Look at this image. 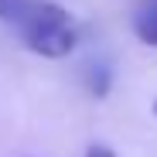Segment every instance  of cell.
<instances>
[{
  "label": "cell",
  "instance_id": "1",
  "mask_svg": "<svg viewBox=\"0 0 157 157\" xmlns=\"http://www.w3.org/2000/svg\"><path fill=\"white\" fill-rule=\"evenodd\" d=\"M0 21L21 34L34 55L58 62L78 44L75 17L55 0H0Z\"/></svg>",
  "mask_w": 157,
  "mask_h": 157
},
{
  "label": "cell",
  "instance_id": "2",
  "mask_svg": "<svg viewBox=\"0 0 157 157\" xmlns=\"http://www.w3.org/2000/svg\"><path fill=\"white\" fill-rule=\"evenodd\" d=\"M133 34L140 44L157 48V0H140V7L133 10Z\"/></svg>",
  "mask_w": 157,
  "mask_h": 157
},
{
  "label": "cell",
  "instance_id": "3",
  "mask_svg": "<svg viewBox=\"0 0 157 157\" xmlns=\"http://www.w3.org/2000/svg\"><path fill=\"white\" fill-rule=\"evenodd\" d=\"M109 82H113L109 65H106V62H89V68H86V89H89L96 99H102V96L109 92Z\"/></svg>",
  "mask_w": 157,
  "mask_h": 157
},
{
  "label": "cell",
  "instance_id": "4",
  "mask_svg": "<svg viewBox=\"0 0 157 157\" xmlns=\"http://www.w3.org/2000/svg\"><path fill=\"white\" fill-rule=\"evenodd\" d=\"M86 157H116V154H113L106 144H92V147L86 150Z\"/></svg>",
  "mask_w": 157,
  "mask_h": 157
},
{
  "label": "cell",
  "instance_id": "5",
  "mask_svg": "<svg viewBox=\"0 0 157 157\" xmlns=\"http://www.w3.org/2000/svg\"><path fill=\"white\" fill-rule=\"evenodd\" d=\"M154 113H157V99H154Z\"/></svg>",
  "mask_w": 157,
  "mask_h": 157
}]
</instances>
